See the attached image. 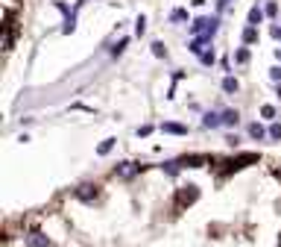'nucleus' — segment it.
I'll return each instance as SVG.
<instances>
[{
  "mask_svg": "<svg viewBox=\"0 0 281 247\" xmlns=\"http://www.w3.org/2000/svg\"><path fill=\"white\" fill-rule=\"evenodd\" d=\"M264 9H258V6H252V9H249V24H252V27H258V24H261V21H264Z\"/></svg>",
  "mask_w": 281,
  "mask_h": 247,
  "instance_id": "1",
  "label": "nucleus"
},
{
  "mask_svg": "<svg viewBox=\"0 0 281 247\" xmlns=\"http://www.w3.org/2000/svg\"><path fill=\"white\" fill-rule=\"evenodd\" d=\"M240 121V115H237V109H226L223 112V124H229V127H234V124Z\"/></svg>",
  "mask_w": 281,
  "mask_h": 247,
  "instance_id": "2",
  "label": "nucleus"
},
{
  "mask_svg": "<svg viewBox=\"0 0 281 247\" xmlns=\"http://www.w3.org/2000/svg\"><path fill=\"white\" fill-rule=\"evenodd\" d=\"M202 124H205V127H220V124H223V115H217V112H208Z\"/></svg>",
  "mask_w": 281,
  "mask_h": 247,
  "instance_id": "3",
  "label": "nucleus"
},
{
  "mask_svg": "<svg viewBox=\"0 0 281 247\" xmlns=\"http://www.w3.org/2000/svg\"><path fill=\"white\" fill-rule=\"evenodd\" d=\"M161 130H164V133H176V136H184V133H188V127H182V124H164Z\"/></svg>",
  "mask_w": 281,
  "mask_h": 247,
  "instance_id": "4",
  "label": "nucleus"
},
{
  "mask_svg": "<svg viewBox=\"0 0 281 247\" xmlns=\"http://www.w3.org/2000/svg\"><path fill=\"white\" fill-rule=\"evenodd\" d=\"M243 41H246V44H255V41H258V27H249V30H243Z\"/></svg>",
  "mask_w": 281,
  "mask_h": 247,
  "instance_id": "5",
  "label": "nucleus"
},
{
  "mask_svg": "<svg viewBox=\"0 0 281 247\" xmlns=\"http://www.w3.org/2000/svg\"><path fill=\"white\" fill-rule=\"evenodd\" d=\"M249 136H252V139H264V127H261V124H252V127H249Z\"/></svg>",
  "mask_w": 281,
  "mask_h": 247,
  "instance_id": "6",
  "label": "nucleus"
},
{
  "mask_svg": "<svg viewBox=\"0 0 281 247\" xmlns=\"http://www.w3.org/2000/svg\"><path fill=\"white\" fill-rule=\"evenodd\" d=\"M223 88H226L229 94H234V91H237V80H234V77H226V80H223Z\"/></svg>",
  "mask_w": 281,
  "mask_h": 247,
  "instance_id": "7",
  "label": "nucleus"
},
{
  "mask_svg": "<svg viewBox=\"0 0 281 247\" xmlns=\"http://www.w3.org/2000/svg\"><path fill=\"white\" fill-rule=\"evenodd\" d=\"M234 59H237L240 65H246V62H249V50H246V47H240V50L234 53Z\"/></svg>",
  "mask_w": 281,
  "mask_h": 247,
  "instance_id": "8",
  "label": "nucleus"
},
{
  "mask_svg": "<svg viewBox=\"0 0 281 247\" xmlns=\"http://www.w3.org/2000/svg\"><path fill=\"white\" fill-rule=\"evenodd\" d=\"M199 62H202V65H214V50H205L199 56Z\"/></svg>",
  "mask_w": 281,
  "mask_h": 247,
  "instance_id": "9",
  "label": "nucleus"
},
{
  "mask_svg": "<svg viewBox=\"0 0 281 247\" xmlns=\"http://www.w3.org/2000/svg\"><path fill=\"white\" fill-rule=\"evenodd\" d=\"M135 33H138V35L147 33V21H144V18H138V21H135Z\"/></svg>",
  "mask_w": 281,
  "mask_h": 247,
  "instance_id": "10",
  "label": "nucleus"
},
{
  "mask_svg": "<svg viewBox=\"0 0 281 247\" xmlns=\"http://www.w3.org/2000/svg\"><path fill=\"white\" fill-rule=\"evenodd\" d=\"M184 18H188L184 9H173V12H170V21H184Z\"/></svg>",
  "mask_w": 281,
  "mask_h": 247,
  "instance_id": "11",
  "label": "nucleus"
},
{
  "mask_svg": "<svg viewBox=\"0 0 281 247\" xmlns=\"http://www.w3.org/2000/svg\"><path fill=\"white\" fill-rule=\"evenodd\" d=\"M152 53H155V56H167V47L161 41H155V44H152Z\"/></svg>",
  "mask_w": 281,
  "mask_h": 247,
  "instance_id": "12",
  "label": "nucleus"
},
{
  "mask_svg": "<svg viewBox=\"0 0 281 247\" xmlns=\"http://www.w3.org/2000/svg\"><path fill=\"white\" fill-rule=\"evenodd\" d=\"M264 12H266L269 18H275V15H278V6H275V3H266V9H264Z\"/></svg>",
  "mask_w": 281,
  "mask_h": 247,
  "instance_id": "13",
  "label": "nucleus"
},
{
  "mask_svg": "<svg viewBox=\"0 0 281 247\" xmlns=\"http://www.w3.org/2000/svg\"><path fill=\"white\" fill-rule=\"evenodd\" d=\"M261 115H264V118H275V109H272V106H261Z\"/></svg>",
  "mask_w": 281,
  "mask_h": 247,
  "instance_id": "14",
  "label": "nucleus"
},
{
  "mask_svg": "<svg viewBox=\"0 0 281 247\" xmlns=\"http://www.w3.org/2000/svg\"><path fill=\"white\" fill-rule=\"evenodd\" d=\"M269 136H272V139H281V124H272V130H269Z\"/></svg>",
  "mask_w": 281,
  "mask_h": 247,
  "instance_id": "15",
  "label": "nucleus"
},
{
  "mask_svg": "<svg viewBox=\"0 0 281 247\" xmlns=\"http://www.w3.org/2000/svg\"><path fill=\"white\" fill-rule=\"evenodd\" d=\"M112 144H115L112 139H109V141H103V144H100V153H109V150H112Z\"/></svg>",
  "mask_w": 281,
  "mask_h": 247,
  "instance_id": "16",
  "label": "nucleus"
},
{
  "mask_svg": "<svg viewBox=\"0 0 281 247\" xmlns=\"http://www.w3.org/2000/svg\"><path fill=\"white\" fill-rule=\"evenodd\" d=\"M217 6H220V9H223V6H229V0H217Z\"/></svg>",
  "mask_w": 281,
  "mask_h": 247,
  "instance_id": "17",
  "label": "nucleus"
}]
</instances>
